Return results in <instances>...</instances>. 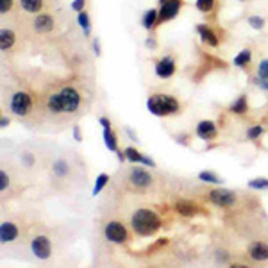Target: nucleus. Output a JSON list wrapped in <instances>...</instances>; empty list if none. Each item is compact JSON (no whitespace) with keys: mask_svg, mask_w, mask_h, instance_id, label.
Returning a JSON list of instances; mask_svg holds the SVG:
<instances>
[{"mask_svg":"<svg viewBox=\"0 0 268 268\" xmlns=\"http://www.w3.org/2000/svg\"><path fill=\"white\" fill-rule=\"evenodd\" d=\"M197 9L202 11V13H208V11L213 9V6H215V0H197Z\"/></svg>","mask_w":268,"mask_h":268,"instance_id":"29","label":"nucleus"},{"mask_svg":"<svg viewBox=\"0 0 268 268\" xmlns=\"http://www.w3.org/2000/svg\"><path fill=\"white\" fill-rule=\"evenodd\" d=\"M125 155H127V159L131 163H141L143 161V155H141L140 152H138L136 148H132V147L125 148Z\"/></svg>","mask_w":268,"mask_h":268,"instance_id":"27","label":"nucleus"},{"mask_svg":"<svg viewBox=\"0 0 268 268\" xmlns=\"http://www.w3.org/2000/svg\"><path fill=\"white\" fill-rule=\"evenodd\" d=\"M249 188H252V190H266V188H268V179L259 177V179L249 181Z\"/></svg>","mask_w":268,"mask_h":268,"instance_id":"28","label":"nucleus"},{"mask_svg":"<svg viewBox=\"0 0 268 268\" xmlns=\"http://www.w3.org/2000/svg\"><path fill=\"white\" fill-rule=\"evenodd\" d=\"M84 2L86 0H74V2H72V9L77 11V13H81V11L84 9Z\"/></svg>","mask_w":268,"mask_h":268,"instance_id":"35","label":"nucleus"},{"mask_svg":"<svg viewBox=\"0 0 268 268\" xmlns=\"http://www.w3.org/2000/svg\"><path fill=\"white\" fill-rule=\"evenodd\" d=\"M209 200L213 202L218 208H233L236 204V195L231 190H224V188H218V190H213L209 193Z\"/></svg>","mask_w":268,"mask_h":268,"instance_id":"5","label":"nucleus"},{"mask_svg":"<svg viewBox=\"0 0 268 268\" xmlns=\"http://www.w3.org/2000/svg\"><path fill=\"white\" fill-rule=\"evenodd\" d=\"M104 234L113 243H125L127 241V229L120 222H109L104 229Z\"/></svg>","mask_w":268,"mask_h":268,"instance_id":"8","label":"nucleus"},{"mask_svg":"<svg viewBox=\"0 0 268 268\" xmlns=\"http://www.w3.org/2000/svg\"><path fill=\"white\" fill-rule=\"evenodd\" d=\"M249 254H251V258L256 259V261H266L268 245L263 243V241H256V243H252L251 249H249Z\"/></svg>","mask_w":268,"mask_h":268,"instance_id":"13","label":"nucleus"},{"mask_svg":"<svg viewBox=\"0 0 268 268\" xmlns=\"http://www.w3.org/2000/svg\"><path fill=\"white\" fill-rule=\"evenodd\" d=\"M261 134H263L261 125H252V127L247 131V138H249V140H256V138H259Z\"/></svg>","mask_w":268,"mask_h":268,"instance_id":"31","label":"nucleus"},{"mask_svg":"<svg viewBox=\"0 0 268 268\" xmlns=\"http://www.w3.org/2000/svg\"><path fill=\"white\" fill-rule=\"evenodd\" d=\"M197 31H198V34H200V38L204 43H208L209 47H218V38H216V34L209 27H206V25H198Z\"/></svg>","mask_w":268,"mask_h":268,"instance_id":"17","label":"nucleus"},{"mask_svg":"<svg viewBox=\"0 0 268 268\" xmlns=\"http://www.w3.org/2000/svg\"><path fill=\"white\" fill-rule=\"evenodd\" d=\"M31 249H32V254H34L38 259H49L50 254H52V245H50V241L47 236L32 238Z\"/></svg>","mask_w":268,"mask_h":268,"instance_id":"7","label":"nucleus"},{"mask_svg":"<svg viewBox=\"0 0 268 268\" xmlns=\"http://www.w3.org/2000/svg\"><path fill=\"white\" fill-rule=\"evenodd\" d=\"M129 181H131L132 186L140 188V190H145L152 184V177L148 172H145L143 168H132L131 173H129Z\"/></svg>","mask_w":268,"mask_h":268,"instance_id":"9","label":"nucleus"},{"mask_svg":"<svg viewBox=\"0 0 268 268\" xmlns=\"http://www.w3.org/2000/svg\"><path fill=\"white\" fill-rule=\"evenodd\" d=\"M9 107H11V111H13V115H16V117H25V115H29V111L32 109L31 95L25 92H16L13 95V99H11Z\"/></svg>","mask_w":268,"mask_h":268,"instance_id":"4","label":"nucleus"},{"mask_svg":"<svg viewBox=\"0 0 268 268\" xmlns=\"http://www.w3.org/2000/svg\"><path fill=\"white\" fill-rule=\"evenodd\" d=\"M141 163H143V165H147V166H155V163L152 161L150 158H145V155H143V161H141Z\"/></svg>","mask_w":268,"mask_h":268,"instance_id":"39","label":"nucleus"},{"mask_svg":"<svg viewBox=\"0 0 268 268\" xmlns=\"http://www.w3.org/2000/svg\"><path fill=\"white\" fill-rule=\"evenodd\" d=\"M47 107L52 113H75L81 107V95L74 88H63L49 97Z\"/></svg>","mask_w":268,"mask_h":268,"instance_id":"1","label":"nucleus"},{"mask_svg":"<svg viewBox=\"0 0 268 268\" xmlns=\"http://www.w3.org/2000/svg\"><path fill=\"white\" fill-rule=\"evenodd\" d=\"M183 2L181 0H166L161 4V9L158 11V24H165V21L172 20L179 14Z\"/></svg>","mask_w":268,"mask_h":268,"instance_id":"6","label":"nucleus"},{"mask_svg":"<svg viewBox=\"0 0 268 268\" xmlns=\"http://www.w3.org/2000/svg\"><path fill=\"white\" fill-rule=\"evenodd\" d=\"M175 74V61L170 56H165L163 59H159L155 63V75L159 79H168Z\"/></svg>","mask_w":268,"mask_h":268,"instance_id":"10","label":"nucleus"},{"mask_svg":"<svg viewBox=\"0 0 268 268\" xmlns=\"http://www.w3.org/2000/svg\"><path fill=\"white\" fill-rule=\"evenodd\" d=\"M145 45L150 47V49H154V47H155V41H154V39H147V43H145Z\"/></svg>","mask_w":268,"mask_h":268,"instance_id":"42","label":"nucleus"},{"mask_svg":"<svg viewBox=\"0 0 268 268\" xmlns=\"http://www.w3.org/2000/svg\"><path fill=\"white\" fill-rule=\"evenodd\" d=\"M159 2H161V4H163V2H166V0H159Z\"/></svg>","mask_w":268,"mask_h":268,"instance_id":"44","label":"nucleus"},{"mask_svg":"<svg viewBox=\"0 0 268 268\" xmlns=\"http://www.w3.org/2000/svg\"><path fill=\"white\" fill-rule=\"evenodd\" d=\"M249 24H251V27L252 29H263L265 27V18H261V16H251L249 18Z\"/></svg>","mask_w":268,"mask_h":268,"instance_id":"30","label":"nucleus"},{"mask_svg":"<svg viewBox=\"0 0 268 268\" xmlns=\"http://www.w3.org/2000/svg\"><path fill=\"white\" fill-rule=\"evenodd\" d=\"M158 24V11L155 9H148L147 13L143 14V18H141V25H143L147 31H150L154 25Z\"/></svg>","mask_w":268,"mask_h":268,"instance_id":"19","label":"nucleus"},{"mask_svg":"<svg viewBox=\"0 0 268 268\" xmlns=\"http://www.w3.org/2000/svg\"><path fill=\"white\" fill-rule=\"evenodd\" d=\"M54 29V18L50 14H38L34 20V31L39 34H47Z\"/></svg>","mask_w":268,"mask_h":268,"instance_id":"11","label":"nucleus"},{"mask_svg":"<svg viewBox=\"0 0 268 268\" xmlns=\"http://www.w3.org/2000/svg\"><path fill=\"white\" fill-rule=\"evenodd\" d=\"M197 136L200 138V140H213V138L216 136L215 124H213V122H209V120L200 122V124L197 125Z\"/></svg>","mask_w":268,"mask_h":268,"instance_id":"14","label":"nucleus"},{"mask_svg":"<svg viewBox=\"0 0 268 268\" xmlns=\"http://www.w3.org/2000/svg\"><path fill=\"white\" fill-rule=\"evenodd\" d=\"M147 109L155 117H170V115L179 113L181 106L172 95L166 93H154L148 97L147 100Z\"/></svg>","mask_w":268,"mask_h":268,"instance_id":"3","label":"nucleus"},{"mask_svg":"<svg viewBox=\"0 0 268 268\" xmlns=\"http://www.w3.org/2000/svg\"><path fill=\"white\" fill-rule=\"evenodd\" d=\"M52 172L56 173L57 177H64L68 175V172H70V168H68V163L66 161H56L52 166Z\"/></svg>","mask_w":268,"mask_h":268,"instance_id":"23","label":"nucleus"},{"mask_svg":"<svg viewBox=\"0 0 268 268\" xmlns=\"http://www.w3.org/2000/svg\"><path fill=\"white\" fill-rule=\"evenodd\" d=\"M125 131H127V134H129V136H131V140H138L136 134H134V132L131 131V129H125Z\"/></svg>","mask_w":268,"mask_h":268,"instance_id":"43","label":"nucleus"},{"mask_svg":"<svg viewBox=\"0 0 268 268\" xmlns=\"http://www.w3.org/2000/svg\"><path fill=\"white\" fill-rule=\"evenodd\" d=\"M93 47H95V54L100 56V47H99V39H93Z\"/></svg>","mask_w":268,"mask_h":268,"instance_id":"40","label":"nucleus"},{"mask_svg":"<svg viewBox=\"0 0 268 268\" xmlns=\"http://www.w3.org/2000/svg\"><path fill=\"white\" fill-rule=\"evenodd\" d=\"M132 229L136 231L140 236H152L159 231L161 227V218L155 215L152 209H138L132 215Z\"/></svg>","mask_w":268,"mask_h":268,"instance_id":"2","label":"nucleus"},{"mask_svg":"<svg viewBox=\"0 0 268 268\" xmlns=\"http://www.w3.org/2000/svg\"><path fill=\"white\" fill-rule=\"evenodd\" d=\"M104 143L109 150L113 152H118V147H117V136L111 132V129H104Z\"/></svg>","mask_w":268,"mask_h":268,"instance_id":"22","label":"nucleus"},{"mask_svg":"<svg viewBox=\"0 0 268 268\" xmlns=\"http://www.w3.org/2000/svg\"><path fill=\"white\" fill-rule=\"evenodd\" d=\"M77 21H79V25H81L82 31H84V34H90V16H88V13L81 11L79 16H77Z\"/></svg>","mask_w":268,"mask_h":268,"instance_id":"26","label":"nucleus"},{"mask_svg":"<svg viewBox=\"0 0 268 268\" xmlns=\"http://www.w3.org/2000/svg\"><path fill=\"white\" fill-rule=\"evenodd\" d=\"M7 186H9V177H7L6 172H0V190L6 191Z\"/></svg>","mask_w":268,"mask_h":268,"instance_id":"34","label":"nucleus"},{"mask_svg":"<svg viewBox=\"0 0 268 268\" xmlns=\"http://www.w3.org/2000/svg\"><path fill=\"white\" fill-rule=\"evenodd\" d=\"M256 84H258L259 88H263V90H266V92H268V79H258V81H256Z\"/></svg>","mask_w":268,"mask_h":268,"instance_id":"36","label":"nucleus"},{"mask_svg":"<svg viewBox=\"0 0 268 268\" xmlns=\"http://www.w3.org/2000/svg\"><path fill=\"white\" fill-rule=\"evenodd\" d=\"M100 125H102L104 129H111V122L107 120V118H100Z\"/></svg>","mask_w":268,"mask_h":268,"instance_id":"37","label":"nucleus"},{"mask_svg":"<svg viewBox=\"0 0 268 268\" xmlns=\"http://www.w3.org/2000/svg\"><path fill=\"white\" fill-rule=\"evenodd\" d=\"M251 59H252V52H251V50H249V49L241 50V52L238 54L236 57H234V66H240V68L247 66V64L251 63Z\"/></svg>","mask_w":268,"mask_h":268,"instance_id":"21","label":"nucleus"},{"mask_svg":"<svg viewBox=\"0 0 268 268\" xmlns=\"http://www.w3.org/2000/svg\"><path fill=\"white\" fill-rule=\"evenodd\" d=\"M247 109H249V106H247V97H245V95L238 97V99L233 102V106H231V111H233V113H236V115L247 113Z\"/></svg>","mask_w":268,"mask_h":268,"instance_id":"20","label":"nucleus"},{"mask_svg":"<svg viewBox=\"0 0 268 268\" xmlns=\"http://www.w3.org/2000/svg\"><path fill=\"white\" fill-rule=\"evenodd\" d=\"M18 238V227L11 222H4L0 226V241L7 243V241H14Z\"/></svg>","mask_w":268,"mask_h":268,"instance_id":"12","label":"nucleus"},{"mask_svg":"<svg viewBox=\"0 0 268 268\" xmlns=\"http://www.w3.org/2000/svg\"><path fill=\"white\" fill-rule=\"evenodd\" d=\"M14 41H16V36H14V32L11 29H2L0 31V49H2V52L9 50L14 45Z\"/></svg>","mask_w":268,"mask_h":268,"instance_id":"16","label":"nucleus"},{"mask_svg":"<svg viewBox=\"0 0 268 268\" xmlns=\"http://www.w3.org/2000/svg\"><path fill=\"white\" fill-rule=\"evenodd\" d=\"M74 138H75L77 141L82 140V138H81V129H79V127H74Z\"/></svg>","mask_w":268,"mask_h":268,"instance_id":"38","label":"nucleus"},{"mask_svg":"<svg viewBox=\"0 0 268 268\" xmlns=\"http://www.w3.org/2000/svg\"><path fill=\"white\" fill-rule=\"evenodd\" d=\"M20 7L25 13H39L43 7V0H20Z\"/></svg>","mask_w":268,"mask_h":268,"instance_id":"18","label":"nucleus"},{"mask_svg":"<svg viewBox=\"0 0 268 268\" xmlns=\"http://www.w3.org/2000/svg\"><path fill=\"white\" fill-rule=\"evenodd\" d=\"M175 209H177V213H179V215H183V216H195V215H198V206L193 204V202H190V200L177 202Z\"/></svg>","mask_w":268,"mask_h":268,"instance_id":"15","label":"nucleus"},{"mask_svg":"<svg viewBox=\"0 0 268 268\" xmlns=\"http://www.w3.org/2000/svg\"><path fill=\"white\" fill-rule=\"evenodd\" d=\"M258 79H268V59H263L258 66Z\"/></svg>","mask_w":268,"mask_h":268,"instance_id":"32","label":"nucleus"},{"mask_svg":"<svg viewBox=\"0 0 268 268\" xmlns=\"http://www.w3.org/2000/svg\"><path fill=\"white\" fill-rule=\"evenodd\" d=\"M11 7H13V0H0V13L2 14L9 13Z\"/></svg>","mask_w":268,"mask_h":268,"instance_id":"33","label":"nucleus"},{"mask_svg":"<svg viewBox=\"0 0 268 268\" xmlns=\"http://www.w3.org/2000/svg\"><path fill=\"white\" fill-rule=\"evenodd\" d=\"M198 179L204 181V183H211V184H220V183H222V179H220L216 173L208 172V170H204V172L198 173Z\"/></svg>","mask_w":268,"mask_h":268,"instance_id":"24","label":"nucleus"},{"mask_svg":"<svg viewBox=\"0 0 268 268\" xmlns=\"http://www.w3.org/2000/svg\"><path fill=\"white\" fill-rule=\"evenodd\" d=\"M107 181H109V175H107V173H100V175L97 177V181H95V188H93V195H99L100 191H102V188L107 184Z\"/></svg>","mask_w":268,"mask_h":268,"instance_id":"25","label":"nucleus"},{"mask_svg":"<svg viewBox=\"0 0 268 268\" xmlns=\"http://www.w3.org/2000/svg\"><path fill=\"white\" fill-rule=\"evenodd\" d=\"M7 125H9V118L4 117L2 120H0V127H7Z\"/></svg>","mask_w":268,"mask_h":268,"instance_id":"41","label":"nucleus"}]
</instances>
